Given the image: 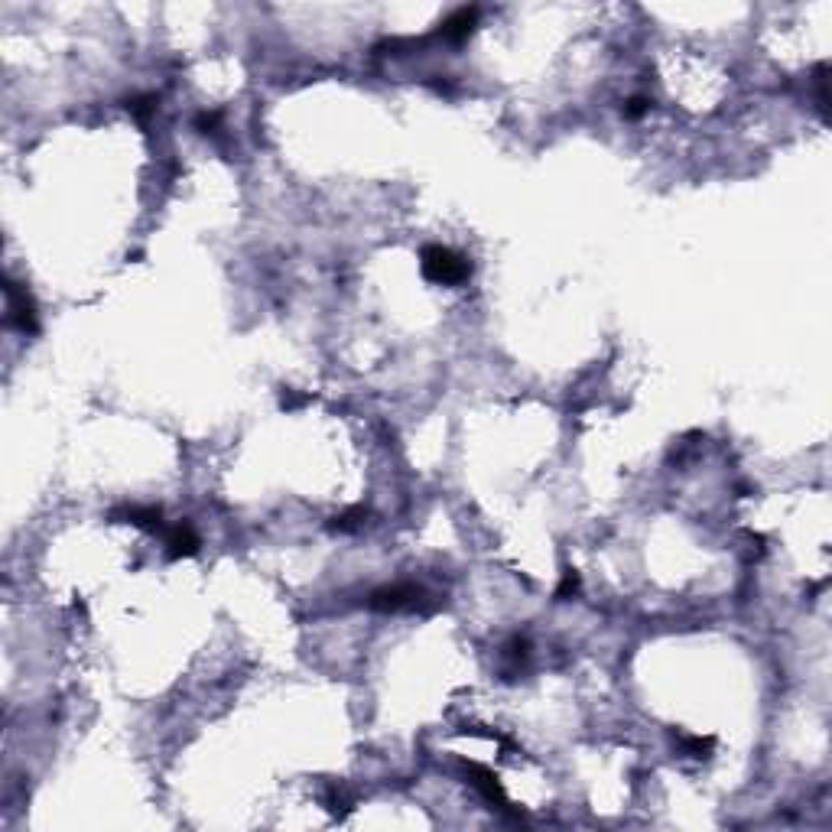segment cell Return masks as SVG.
<instances>
[{
	"label": "cell",
	"mask_w": 832,
	"mask_h": 832,
	"mask_svg": "<svg viewBox=\"0 0 832 832\" xmlns=\"http://www.w3.org/2000/svg\"><path fill=\"white\" fill-rule=\"evenodd\" d=\"M423 270H426V277L436 283H459L468 273L465 260L459 254L446 251V247H429L423 254Z\"/></svg>",
	"instance_id": "obj_1"
}]
</instances>
